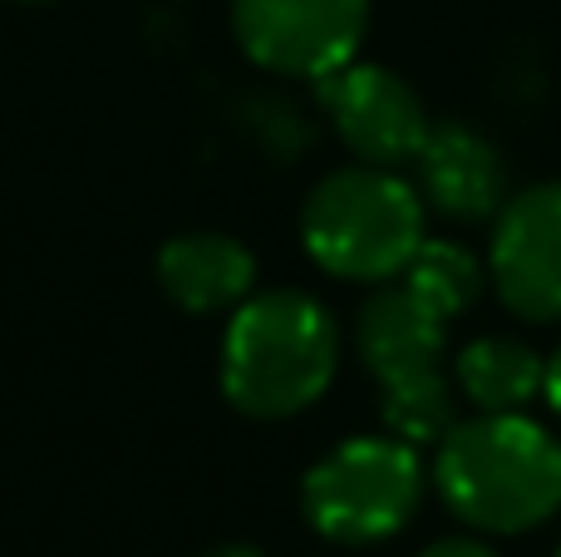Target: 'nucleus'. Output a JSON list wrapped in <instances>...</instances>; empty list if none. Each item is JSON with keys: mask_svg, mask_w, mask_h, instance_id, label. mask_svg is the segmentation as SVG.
<instances>
[{"mask_svg": "<svg viewBox=\"0 0 561 557\" xmlns=\"http://www.w3.org/2000/svg\"><path fill=\"white\" fill-rule=\"evenodd\" d=\"M434 489L478 533H527L561 509V440L527 414H473L438 440Z\"/></svg>", "mask_w": 561, "mask_h": 557, "instance_id": "1", "label": "nucleus"}, {"mask_svg": "<svg viewBox=\"0 0 561 557\" xmlns=\"http://www.w3.org/2000/svg\"><path fill=\"white\" fill-rule=\"evenodd\" d=\"M340 371V326L310 292H256L222 336V395L252 420H290L330 390Z\"/></svg>", "mask_w": 561, "mask_h": 557, "instance_id": "2", "label": "nucleus"}, {"mask_svg": "<svg viewBox=\"0 0 561 557\" xmlns=\"http://www.w3.org/2000/svg\"><path fill=\"white\" fill-rule=\"evenodd\" d=\"M454 321L458 316L409 276L379 282V292L359 306V361L385 390L389 434H399L409 444H438L458 424L444 375V345Z\"/></svg>", "mask_w": 561, "mask_h": 557, "instance_id": "3", "label": "nucleus"}, {"mask_svg": "<svg viewBox=\"0 0 561 557\" xmlns=\"http://www.w3.org/2000/svg\"><path fill=\"white\" fill-rule=\"evenodd\" d=\"M300 242L340 282H394L424 247V197L394 168H335L300 207Z\"/></svg>", "mask_w": 561, "mask_h": 557, "instance_id": "4", "label": "nucleus"}, {"mask_svg": "<svg viewBox=\"0 0 561 557\" xmlns=\"http://www.w3.org/2000/svg\"><path fill=\"white\" fill-rule=\"evenodd\" d=\"M424 499V459L419 444L399 434H359L310 464L300 484L306 519L330 543H379L394 538Z\"/></svg>", "mask_w": 561, "mask_h": 557, "instance_id": "5", "label": "nucleus"}, {"mask_svg": "<svg viewBox=\"0 0 561 557\" xmlns=\"http://www.w3.org/2000/svg\"><path fill=\"white\" fill-rule=\"evenodd\" d=\"M232 30L252 65L316 84L355 59L369 0H232Z\"/></svg>", "mask_w": 561, "mask_h": 557, "instance_id": "6", "label": "nucleus"}, {"mask_svg": "<svg viewBox=\"0 0 561 557\" xmlns=\"http://www.w3.org/2000/svg\"><path fill=\"white\" fill-rule=\"evenodd\" d=\"M316 99L325 109V118L335 124L340 144L375 168H399L414 163V154L428 138V109L414 94L404 75L385 65H350L330 69L316 79Z\"/></svg>", "mask_w": 561, "mask_h": 557, "instance_id": "7", "label": "nucleus"}, {"mask_svg": "<svg viewBox=\"0 0 561 557\" xmlns=\"http://www.w3.org/2000/svg\"><path fill=\"white\" fill-rule=\"evenodd\" d=\"M488 266L513 316L561 321V183H533L497 207Z\"/></svg>", "mask_w": 561, "mask_h": 557, "instance_id": "8", "label": "nucleus"}, {"mask_svg": "<svg viewBox=\"0 0 561 557\" xmlns=\"http://www.w3.org/2000/svg\"><path fill=\"white\" fill-rule=\"evenodd\" d=\"M419 197L438 217L454 223H488L507 203V163L478 128L434 124L424 148L414 154Z\"/></svg>", "mask_w": 561, "mask_h": 557, "instance_id": "9", "label": "nucleus"}, {"mask_svg": "<svg viewBox=\"0 0 561 557\" xmlns=\"http://www.w3.org/2000/svg\"><path fill=\"white\" fill-rule=\"evenodd\" d=\"M158 286L193 316L237 311L256 286V257L227 232H183L158 252Z\"/></svg>", "mask_w": 561, "mask_h": 557, "instance_id": "10", "label": "nucleus"}, {"mask_svg": "<svg viewBox=\"0 0 561 557\" xmlns=\"http://www.w3.org/2000/svg\"><path fill=\"white\" fill-rule=\"evenodd\" d=\"M454 385L478 414H527L547 385V361L513 336H478L458 351Z\"/></svg>", "mask_w": 561, "mask_h": 557, "instance_id": "11", "label": "nucleus"}, {"mask_svg": "<svg viewBox=\"0 0 561 557\" xmlns=\"http://www.w3.org/2000/svg\"><path fill=\"white\" fill-rule=\"evenodd\" d=\"M419 557H497V553L478 538H444V543H434V548H424Z\"/></svg>", "mask_w": 561, "mask_h": 557, "instance_id": "12", "label": "nucleus"}, {"mask_svg": "<svg viewBox=\"0 0 561 557\" xmlns=\"http://www.w3.org/2000/svg\"><path fill=\"white\" fill-rule=\"evenodd\" d=\"M542 395H547V405H552V414L561 420V351L547 361V385H542Z\"/></svg>", "mask_w": 561, "mask_h": 557, "instance_id": "13", "label": "nucleus"}, {"mask_svg": "<svg viewBox=\"0 0 561 557\" xmlns=\"http://www.w3.org/2000/svg\"><path fill=\"white\" fill-rule=\"evenodd\" d=\"M207 557H262L256 548H242V543H232V548H217V553H207Z\"/></svg>", "mask_w": 561, "mask_h": 557, "instance_id": "14", "label": "nucleus"}, {"mask_svg": "<svg viewBox=\"0 0 561 557\" xmlns=\"http://www.w3.org/2000/svg\"><path fill=\"white\" fill-rule=\"evenodd\" d=\"M30 5H39V0H30Z\"/></svg>", "mask_w": 561, "mask_h": 557, "instance_id": "15", "label": "nucleus"}, {"mask_svg": "<svg viewBox=\"0 0 561 557\" xmlns=\"http://www.w3.org/2000/svg\"><path fill=\"white\" fill-rule=\"evenodd\" d=\"M557 557H561V548H557Z\"/></svg>", "mask_w": 561, "mask_h": 557, "instance_id": "16", "label": "nucleus"}]
</instances>
